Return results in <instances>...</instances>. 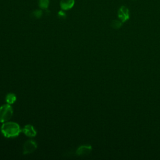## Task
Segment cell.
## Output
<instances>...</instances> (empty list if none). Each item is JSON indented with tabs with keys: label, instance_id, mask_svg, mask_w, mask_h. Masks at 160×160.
<instances>
[{
	"label": "cell",
	"instance_id": "obj_1",
	"mask_svg": "<svg viewBox=\"0 0 160 160\" xmlns=\"http://www.w3.org/2000/svg\"><path fill=\"white\" fill-rule=\"evenodd\" d=\"M1 132L6 138L18 136L21 131L19 126L14 122H5L1 126Z\"/></svg>",
	"mask_w": 160,
	"mask_h": 160
},
{
	"label": "cell",
	"instance_id": "obj_2",
	"mask_svg": "<svg viewBox=\"0 0 160 160\" xmlns=\"http://www.w3.org/2000/svg\"><path fill=\"white\" fill-rule=\"evenodd\" d=\"M13 113L12 108L9 104L0 107V122H5L9 120Z\"/></svg>",
	"mask_w": 160,
	"mask_h": 160
},
{
	"label": "cell",
	"instance_id": "obj_3",
	"mask_svg": "<svg viewBox=\"0 0 160 160\" xmlns=\"http://www.w3.org/2000/svg\"><path fill=\"white\" fill-rule=\"evenodd\" d=\"M118 16L122 22L127 21L130 17L129 9L125 6H121L118 9Z\"/></svg>",
	"mask_w": 160,
	"mask_h": 160
},
{
	"label": "cell",
	"instance_id": "obj_4",
	"mask_svg": "<svg viewBox=\"0 0 160 160\" xmlns=\"http://www.w3.org/2000/svg\"><path fill=\"white\" fill-rule=\"evenodd\" d=\"M37 148L36 143L32 140L27 141L23 146V154H29L34 152Z\"/></svg>",
	"mask_w": 160,
	"mask_h": 160
},
{
	"label": "cell",
	"instance_id": "obj_5",
	"mask_svg": "<svg viewBox=\"0 0 160 160\" xmlns=\"http://www.w3.org/2000/svg\"><path fill=\"white\" fill-rule=\"evenodd\" d=\"M92 151V146L91 145H83L79 146L76 150V154L79 156L88 155Z\"/></svg>",
	"mask_w": 160,
	"mask_h": 160
},
{
	"label": "cell",
	"instance_id": "obj_6",
	"mask_svg": "<svg viewBox=\"0 0 160 160\" xmlns=\"http://www.w3.org/2000/svg\"><path fill=\"white\" fill-rule=\"evenodd\" d=\"M21 131L27 136L29 137H34L36 135V131L34 129V128L30 124H28L26 125L21 130Z\"/></svg>",
	"mask_w": 160,
	"mask_h": 160
},
{
	"label": "cell",
	"instance_id": "obj_7",
	"mask_svg": "<svg viewBox=\"0 0 160 160\" xmlns=\"http://www.w3.org/2000/svg\"><path fill=\"white\" fill-rule=\"evenodd\" d=\"M74 4V0H61L60 6L62 10H69Z\"/></svg>",
	"mask_w": 160,
	"mask_h": 160
},
{
	"label": "cell",
	"instance_id": "obj_8",
	"mask_svg": "<svg viewBox=\"0 0 160 160\" xmlns=\"http://www.w3.org/2000/svg\"><path fill=\"white\" fill-rule=\"evenodd\" d=\"M16 100V96L13 93H9L7 94L6 97V101L8 104H13Z\"/></svg>",
	"mask_w": 160,
	"mask_h": 160
},
{
	"label": "cell",
	"instance_id": "obj_9",
	"mask_svg": "<svg viewBox=\"0 0 160 160\" xmlns=\"http://www.w3.org/2000/svg\"><path fill=\"white\" fill-rule=\"evenodd\" d=\"M122 25V22L119 20H113L111 22V26L114 29H119Z\"/></svg>",
	"mask_w": 160,
	"mask_h": 160
},
{
	"label": "cell",
	"instance_id": "obj_10",
	"mask_svg": "<svg viewBox=\"0 0 160 160\" xmlns=\"http://www.w3.org/2000/svg\"><path fill=\"white\" fill-rule=\"evenodd\" d=\"M49 6V0H39V6L42 9H47Z\"/></svg>",
	"mask_w": 160,
	"mask_h": 160
},
{
	"label": "cell",
	"instance_id": "obj_11",
	"mask_svg": "<svg viewBox=\"0 0 160 160\" xmlns=\"http://www.w3.org/2000/svg\"><path fill=\"white\" fill-rule=\"evenodd\" d=\"M33 14H34V16L36 17V18H40L41 16V15H42V11H41V10H35L34 12H33Z\"/></svg>",
	"mask_w": 160,
	"mask_h": 160
},
{
	"label": "cell",
	"instance_id": "obj_12",
	"mask_svg": "<svg viewBox=\"0 0 160 160\" xmlns=\"http://www.w3.org/2000/svg\"><path fill=\"white\" fill-rule=\"evenodd\" d=\"M58 16H59V17H62V18H64V17H66V14L63 12V11H60L59 12H58Z\"/></svg>",
	"mask_w": 160,
	"mask_h": 160
}]
</instances>
